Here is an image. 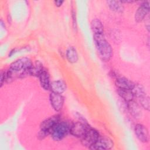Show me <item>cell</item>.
<instances>
[{"label": "cell", "mask_w": 150, "mask_h": 150, "mask_svg": "<svg viewBox=\"0 0 150 150\" xmlns=\"http://www.w3.org/2000/svg\"><path fill=\"white\" fill-rule=\"evenodd\" d=\"M131 91L134 96L137 97L138 98L146 95L144 87L139 84H134V86L131 89Z\"/></svg>", "instance_id": "obj_20"}, {"label": "cell", "mask_w": 150, "mask_h": 150, "mask_svg": "<svg viewBox=\"0 0 150 150\" xmlns=\"http://www.w3.org/2000/svg\"><path fill=\"white\" fill-rule=\"evenodd\" d=\"M49 99L51 105L55 111H59L62 110L64 104V97L61 94L52 92Z\"/></svg>", "instance_id": "obj_8"}, {"label": "cell", "mask_w": 150, "mask_h": 150, "mask_svg": "<svg viewBox=\"0 0 150 150\" xmlns=\"http://www.w3.org/2000/svg\"><path fill=\"white\" fill-rule=\"evenodd\" d=\"M91 29L94 35L104 34V26L100 20L94 19L91 22Z\"/></svg>", "instance_id": "obj_15"}, {"label": "cell", "mask_w": 150, "mask_h": 150, "mask_svg": "<svg viewBox=\"0 0 150 150\" xmlns=\"http://www.w3.org/2000/svg\"><path fill=\"white\" fill-rule=\"evenodd\" d=\"M115 85L120 89L131 90L134 86V83L127 78L119 77L115 80Z\"/></svg>", "instance_id": "obj_12"}, {"label": "cell", "mask_w": 150, "mask_h": 150, "mask_svg": "<svg viewBox=\"0 0 150 150\" xmlns=\"http://www.w3.org/2000/svg\"><path fill=\"white\" fill-rule=\"evenodd\" d=\"M149 11V5L148 1L141 4L135 13V20L137 22H141L148 13Z\"/></svg>", "instance_id": "obj_9"}, {"label": "cell", "mask_w": 150, "mask_h": 150, "mask_svg": "<svg viewBox=\"0 0 150 150\" xmlns=\"http://www.w3.org/2000/svg\"><path fill=\"white\" fill-rule=\"evenodd\" d=\"M1 87H2L4 83L6 81V77H7V71L2 70L1 72Z\"/></svg>", "instance_id": "obj_22"}, {"label": "cell", "mask_w": 150, "mask_h": 150, "mask_svg": "<svg viewBox=\"0 0 150 150\" xmlns=\"http://www.w3.org/2000/svg\"><path fill=\"white\" fill-rule=\"evenodd\" d=\"M99 137L100 134L98 132L97 130L90 127L84 135L81 138V144L83 146L89 148L95 144Z\"/></svg>", "instance_id": "obj_3"}, {"label": "cell", "mask_w": 150, "mask_h": 150, "mask_svg": "<svg viewBox=\"0 0 150 150\" xmlns=\"http://www.w3.org/2000/svg\"><path fill=\"white\" fill-rule=\"evenodd\" d=\"M43 70L42 64L40 62L36 61L35 63H32V66L28 70V73L30 76L39 77Z\"/></svg>", "instance_id": "obj_16"}, {"label": "cell", "mask_w": 150, "mask_h": 150, "mask_svg": "<svg viewBox=\"0 0 150 150\" xmlns=\"http://www.w3.org/2000/svg\"><path fill=\"white\" fill-rule=\"evenodd\" d=\"M32 65V62L29 59L23 57L19 59L12 63L10 65V69L21 72L28 71Z\"/></svg>", "instance_id": "obj_4"}, {"label": "cell", "mask_w": 150, "mask_h": 150, "mask_svg": "<svg viewBox=\"0 0 150 150\" xmlns=\"http://www.w3.org/2000/svg\"><path fill=\"white\" fill-rule=\"evenodd\" d=\"M50 89L53 93L61 94L66 91V84L62 80H56L50 83Z\"/></svg>", "instance_id": "obj_11"}, {"label": "cell", "mask_w": 150, "mask_h": 150, "mask_svg": "<svg viewBox=\"0 0 150 150\" xmlns=\"http://www.w3.org/2000/svg\"><path fill=\"white\" fill-rule=\"evenodd\" d=\"M71 124L67 121H59L50 132V135L54 141L63 139L70 132Z\"/></svg>", "instance_id": "obj_2"}, {"label": "cell", "mask_w": 150, "mask_h": 150, "mask_svg": "<svg viewBox=\"0 0 150 150\" xmlns=\"http://www.w3.org/2000/svg\"><path fill=\"white\" fill-rule=\"evenodd\" d=\"M107 3L110 9L113 11H115L116 12H122L124 10V7L121 1H107Z\"/></svg>", "instance_id": "obj_18"}, {"label": "cell", "mask_w": 150, "mask_h": 150, "mask_svg": "<svg viewBox=\"0 0 150 150\" xmlns=\"http://www.w3.org/2000/svg\"><path fill=\"white\" fill-rule=\"evenodd\" d=\"M139 103L141 106L145 110L149 111V97L146 96V95L139 98Z\"/></svg>", "instance_id": "obj_21"}, {"label": "cell", "mask_w": 150, "mask_h": 150, "mask_svg": "<svg viewBox=\"0 0 150 150\" xmlns=\"http://www.w3.org/2000/svg\"><path fill=\"white\" fill-rule=\"evenodd\" d=\"M114 144L112 141L107 137H100L97 141L91 146L89 148L90 149H110L113 147Z\"/></svg>", "instance_id": "obj_6"}, {"label": "cell", "mask_w": 150, "mask_h": 150, "mask_svg": "<svg viewBox=\"0 0 150 150\" xmlns=\"http://www.w3.org/2000/svg\"><path fill=\"white\" fill-rule=\"evenodd\" d=\"M66 55L67 60L71 63H76L79 59L77 50L73 46H70L67 49Z\"/></svg>", "instance_id": "obj_17"}, {"label": "cell", "mask_w": 150, "mask_h": 150, "mask_svg": "<svg viewBox=\"0 0 150 150\" xmlns=\"http://www.w3.org/2000/svg\"><path fill=\"white\" fill-rule=\"evenodd\" d=\"M64 2V1H54V5L56 6H60L62 4H63V3Z\"/></svg>", "instance_id": "obj_24"}, {"label": "cell", "mask_w": 150, "mask_h": 150, "mask_svg": "<svg viewBox=\"0 0 150 150\" xmlns=\"http://www.w3.org/2000/svg\"><path fill=\"white\" fill-rule=\"evenodd\" d=\"M118 93L119 96L123 98L125 101L129 102L131 100H133L134 97L131 90L128 89H120L118 88Z\"/></svg>", "instance_id": "obj_19"}, {"label": "cell", "mask_w": 150, "mask_h": 150, "mask_svg": "<svg viewBox=\"0 0 150 150\" xmlns=\"http://www.w3.org/2000/svg\"><path fill=\"white\" fill-rule=\"evenodd\" d=\"M93 39L100 59L104 62L110 60L112 56V49L105 39L104 34L93 35Z\"/></svg>", "instance_id": "obj_1"}, {"label": "cell", "mask_w": 150, "mask_h": 150, "mask_svg": "<svg viewBox=\"0 0 150 150\" xmlns=\"http://www.w3.org/2000/svg\"><path fill=\"white\" fill-rule=\"evenodd\" d=\"M127 103H128V108L130 113L135 118L139 117L141 115V110L139 105L133 100H131Z\"/></svg>", "instance_id": "obj_14"}, {"label": "cell", "mask_w": 150, "mask_h": 150, "mask_svg": "<svg viewBox=\"0 0 150 150\" xmlns=\"http://www.w3.org/2000/svg\"><path fill=\"white\" fill-rule=\"evenodd\" d=\"M72 18H73V28L74 29H77V22H76V12L73 10L72 11Z\"/></svg>", "instance_id": "obj_23"}, {"label": "cell", "mask_w": 150, "mask_h": 150, "mask_svg": "<svg viewBox=\"0 0 150 150\" xmlns=\"http://www.w3.org/2000/svg\"><path fill=\"white\" fill-rule=\"evenodd\" d=\"M60 121V116L55 115L43 121L40 124V129L46 131L50 134V132L55 125Z\"/></svg>", "instance_id": "obj_7"}, {"label": "cell", "mask_w": 150, "mask_h": 150, "mask_svg": "<svg viewBox=\"0 0 150 150\" xmlns=\"http://www.w3.org/2000/svg\"><path fill=\"white\" fill-rule=\"evenodd\" d=\"M38 77L39 79L41 87L45 90H48L50 89V76L47 71L44 69Z\"/></svg>", "instance_id": "obj_13"}, {"label": "cell", "mask_w": 150, "mask_h": 150, "mask_svg": "<svg viewBox=\"0 0 150 150\" xmlns=\"http://www.w3.org/2000/svg\"><path fill=\"white\" fill-rule=\"evenodd\" d=\"M90 127L87 123L79 121L71 124L70 133L76 137L81 138Z\"/></svg>", "instance_id": "obj_5"}, {"label": "cell", "mask_w": 150, "mask_h": 150, "mask_svg": "<svg viewBox=\"0 0 150 150\" xmlns=\"http://www.w3.org/2000/svg\"><path fill=\"white\" fill-rule=\"evenodd\" d=\"M135 134L138 139L142 142H147L149 140V134L147 128L141 124H138L135 127Z\"/></svg>", "instance_id": "obj_10"}]
</instances>
